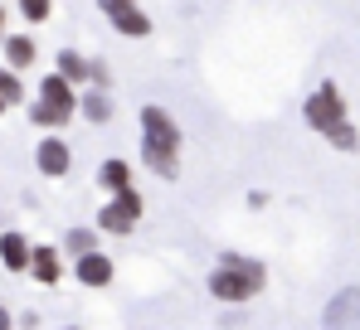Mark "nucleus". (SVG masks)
I'll use <instances>...</instances> for the list:
<instances>
[{"label":"nucleus","mask_w":360,"mask_h":330,"mask_svg":"<svg viewBox=\"0 0 360 330\" xmlns=\"http://www.w3.org/2000/svg\"><path fill=\"white\" fill-rule=\"evenodd\" d=\"M302 117H307V126L311 131H321V136H331V131H341L351 117H346V98H341V88L326 78L307 103H302Z\"/></svg>","instance_id":"obj_3"},{"label":"nucleus","mask_w":360,"mask_h":330,"mask_svg":"<svg viewBox=\"0 0 360 330\" xmlns=\"http://www.w3.org/2000/svg\"><path fill=\"white\" fill-rule=\"evenodd\" d=\"M78 107H83V117H88L93 126H108V121H112V103H108V93H93V88H88V93L78 98Z\"/></svg>","instance_id":"obj_14"},{"label":"nucleus","mask_w":360,"mask_h":330,"mask_svg":"<svg viewBox=\"0 0 360 330\" xmlns=\"http://www.w3.org/2000/svg\"><path fill=\"white\" fill-rule=\"evenodd\" d=\"M73 112H78V93L63 83L59 73H44L39 103H34V112H30V121H34V126H68Z\"/></svg>","instance_id":"obj_2"},{"label":"nucleus","mask_w":360,"mask_h":330,"mask_svg":"<svg viewBox=\"0 0 360 330\" xmlns=\"http://www.w3.org/2000/svg\"><path fill=\"white\" fill-rule=\"evenodd\" d=\"M98 228H103V233H117V238H127V233L136 228V219H131L127 209H117V204H103V209H98Z\"/></svg>","instance_id":"obj_15"},{"label":"nucleus","mask_w":360,"mask_h":330,"mask_svg":"<svg viewBox=\"0 0 360 330\" xmlns=\"http://www.w3.org/2000/svg\"><path fill=\"white\" fill-rule=\"evenodd\" d=\"M0 112H5V103H0Z\"/></svg>","instance_id":"obj_21"},{"label":"nucleus","mask_w":360,"mask_h":330,"mask_svg":"<svg viewBox=\"0 0 360 330\" xmlns=\"http://www.w3.org/2000/svg\"><path fill=\"white\" fill-rule=\"evenodd\" d=\"M0 103H5V107H20V103H25V83H20L15 73H5V68H0Z\"/></svg>","instance_id":"obj_17"},{"label":"nucleus","mask_w":360,"mask_h":330,"mask_svg":"<svg viewBox=\"0 0 360 330\" xmlns=\"http://www.w3.org/2000/svg\"><path fill=\"white\" fill-rule=\"evenodd\" d=\"M360 326V286H346L326 306V330H356Z\"/></svg>","instance_id":"obj_7"},{"label":"nucleus","mask_w":360,"mask_h":330,"mask_svg":"<svg viewBox=\"0 0 360 330\" xmlns=\"http://www.w3.org/2000/svg\"><path fill=\"white\" fill-rule=\"evenodd\" d=\"M20 15H25L30 25H44V20L54 15V5H49V0H25V5H20Z\"/></svg>","instance_id":"obj_18"},{"label":"nucleus","mask_w":360,"mask_h":330,"mask_svg":"<svg viewBox=\"0 0 360 330\" xmlns=\"http://www.w3.org/2000/svg\"><path fill=\"white\" fill-rule=\"evenodd\" d=\"M54 73H59L63 83L78 93V88L88 83V58L78 54V49H59V58H54Z\"/></svg>","instance_id":"obj_11"},{"label":"nucleus","mask_w":360,"mask_h":330,"mask_svg":"<svg viewBox=\"0 0 360 330\" xmlns=\"http://www.w3.org/2000/svg\"><path fill=\"white\" fill-rule=\"evenodd\" d=\"M34 165H39V175L63 180V175H68V165H73L68 141H63V136H44V141H39V151H34Z\"/></svg>","instance_id":"obj_6"},{"label":"nucleus","mask_w":360,"mask_h":330,"mask_svg":"<svg viewBox=\"0 0 360 330\" xmlns=\"http://www.w3.org/2000/svg\"><path fill=\"white\" fill-rule=\"evenodd\" d=\"M0 39H5V5H0Z\"/></svg>","instance_id":"obj_20"},{"label":"nucleus","mask_w":360,"mask_h":330,"mask_svg":"<svg viewBox=\"0 0 360 330\" xmlns=\"http://www.w3.org/2000/svg\"><path fill=\"white\" fill-rule=\"evenodd\" d=\"M268 286V268L258 258H239V253H224L219 268L210 272V296L224 301V306H243L253 301L258 291Z\"/></svg>","instance_id":"obj_1"},{"label":"nucleus","mask_w":360,"mask_h":330,"mask_svg":"<svg viewBox=\"0 0 360 330\" xmlns=\"http://www.w3.org/2000/svg\"><path fill=\"white\" fill-rule=\"evenodd\" d=\"M0 263L10 268V272H30V238L25 233H0Z\"/></svg>","instance_id":"obj_10"},{"label":"nucleus","mask_w":360,"mask_h":330,"mask_svg":"<svg viewBox=\"0 0 360 330\" xmlns=\"http://www.w3.org/2000/svg\"><path fill=\"white\" fill-rule=\"evenodd\" d=\"M68 330H78V326H68Z\"/></svg>","instance_id":"obj_22"},{"label":"nucleus","mask_w":360,"mask_h":330,"mask_svg":"<svg viewBox=\"0 0 360 330\" xmlns=\"http://www.w3.org/2000/svg\"><path fill=\"white\" fill-rule=\"evenodd\" d=\"M98 185H103V190H112V194L131 190V165L117 161V156H112V161H103V165H98Z\"/></svg>","instance_id":"obj_12"},{"label":"nucleus","mask_w":360,"mask_h":330,"mask_svg":"<svg viewBox=\"0 0 360 330\" xmlns=\"http://www.w3.org/2000/svg\"><path fill=\"white\" fill-rule=\"evenodd\" d=\"M112 272H117V268H112V258H108V253H88V258H78V263H73V277H78L83 286H108Z\"/></svg>","instance_id":"obj_8"},{"label":"nucleus","mask_w":360,"mask_h":330,"mask_svg":"<svg viewBox=\"0 0 360 330\" xmlns=\"http://www.w3.org/2000/svg\"><path fill=\"white\" fill-rule=\"evenodd\" d=\"M0 330H15V321H10V311L0 306Z\"/></svg>","instance_id":"obj_19"},{"label":"nucleus","mask_w":360,"mask_h":330,"mask_svg":"<svg viewBox=\"0 0 360 330\" xmlns=\"http://www.w3.org/2000/svg\"><path fill=\"white\" fill-rule=\"evenodd\" d=\"M30 277H34V282H44V286H54V282L63 277L59 248H49V243H44V248H30Z\"/></svg>","instance_id":"obj_9"},{"label":"nucleus","mask_w":360,"mask_h":330,"mask_svg":"<svg viewBox=\"0 0 360 330\" xmlns=\"http://www.w3.org/2000/svg\"><path fill=\"white\" fill-rule=\"evenodd\" d=\"M141 141H151V146L176 151V156H180V126L171 121V112H166V107H156V103L141 107Z\"/></svg>","instance_id":"obj_4"},{"label":"nucleus","mask_w":360,"mask_h":330,"mask_svg":"<svg viewBox=\"0 0 360 330\" xmlns=\"http://www.w3.org/2000/svg\"><path fill=\"white\" fill-rule=\"evenodd\" d=\"M103 15L117 25L127 39H146V34H151V15H146L141 5H131V0H112V5H103Z\"/></svg>","instance_id":"obj_5"},{"label":"nucleus","mask_w":360,"mask_h":330,"mask_svg":"<svg viewBox=\"0 0 360 330\" xmlns=\"http://www.w3.org/2000/svg\"><path fill=\"white\" fill-rule=\"evenodd\" d=\"M63 248L73 253V263H78V258H88V253H98V228H68Z\"/></svg>","instance_id":"obj_16"},{"label":"nucleus","mask_w":360,"mask_h":330,"mask_svg":"<svg viewBox=\"0 0 360 330\" xmlns=\"http://www.w3.org/2000/svg\"><path fill=\"white\" fill-rule=\"evenodd\" d=\"M5 63L10 68H30L34 63V39L30 34H5Z\"/></svg>","instance_id":"obj_13"}]
</instances>
